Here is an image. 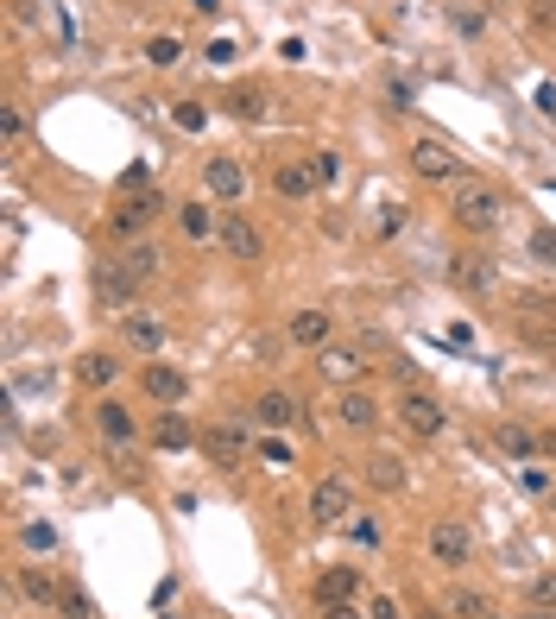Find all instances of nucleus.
<instances>
[{"instance_id": "nucleus-11", "label": "nucleus", "mask_w": 556, "mask_h": 619, "mask_svg": "<svg viewBox=\"0 0 556 619\" xmlns=\"http://www.w3.org/2000/svg\"><path fill=\"white\" fill-rule=\"evenodd\" d=\"M209 190L222 196V203H234V196H247V171H241V158H209Z\"/></svg>"}, {"instance_id": "nucleus-5", "label": "nucleus", "mask_w": 556, "mask_h": 619, "mask_svg": "<svg viewBox=\"0 0 556 619\" xmlns=\"http://www.w3.org/2000/svg\"><path fill=\"white\" fill-rule=\"evenodd\" d=\"M89 285H95V297H102L108 310H133V297H139V278H133V272L121 266V259H102Z\"/></svg>"}, {"instance_id": "nucleus-10", "label": "nucleus", "mask_w": 556, "mask_h": 619, "mask_svg": "<svg viewBox=\"0 0 556 619\" xmlns=\"http://www.w3.org/2000/svg\"><path fill=\"white\" fill-rule=\"evenodd\" d=\"M165 209V196L146 190V196H127L121 209H114V234H139V228H152V215Z\"/></svg>"}, {"instance_id": "nucleus-33", "label": "nucleus", "mask_w": 556, "mask_h": 619, "mask_svg": "<svg viewBox=\"0 0 556 619\" xmlns=\"http://www.w3.org/2000/svg\"><path fill=\"white\" fill-rule=\"evenodd\" d=\"M449 613L455 619H487V601L481 594H449Z\"/></svg>"}, {"instance_id": "nucleus-24", "label": "nucleus", "mask_w": 556, "mask_h": 619, "mask_svg": "<svg viewBox=\"0 0 556 619\" xmlns=\"http://www.w3.org/2000/svg\"><path fill=\"white\" fill-rule=\"evenodd\" d=\"M525 601H531V613H538V619H556V569H550V575H531V582H525Z\"/></svg>"}, {"instance_id": "nucleus-32", "label": "nucleus", "mask_w": 556, "mask_h": 619, "mask_svg": "<svg viewBox=\"0 0 556 619\" xmlns=\"http://www.w3.org/2000/svg\"><path fill=\"white\" fill-rule=\"evenodd\" d=\"M171 121L184 127V133H203V127H209V108H196V102H177V108H171Z\"/></svg>"}, {"instance_id": "nucleus-21", "label": "nucleus", "mask_w": 556, "mask_h": 619, "mask_svg": "<svg viewBox=\"0 0 556 619\" xmlns=\"http://www.w3.org/2000/svg\"><path fill=\"white\" fill-rule=\"evenodd\" d=\"M209 455H215L222 468H234V462L247 455V436L234 430V424H215V430H209Z\"/></svg>"}, {"instance_id": "nucleus-28", "label": "nucleus", "mask_w": 556, "mask_h": 619, "mask_svg": "<svg viewBox=\"0 0 556 619\" xmlns=\"http://www.w3.org/2000/svg\"><path fill=\"white\" fill-rule=\"evenodd\" d=\"M19 544H26L32 556H51L57 550V531L45 525V518H32V525H19Z\"/></svg>"}, {"instance_id": "nucleus-16", "label": "nucleus", "mask_w": 556, "mask_h": 619, "mask_svg": "<svg viewBox=\"0 0 556 619\" xmlns=\"http://www.w3.org/2000/svg\"><path fill=\"white\" fill-rule=\"evenodd\" d=\"M291 342L297 348H323L329 342V310H297L291 316Z\"/></svg>"}, {"instance_id": "nucleus-25", "label": "nucleus", "mask_w": 556, "mask_h": 619, "mask_svg": "<svg viewBox=\"0 0 556 619\" xmlns=\"http://www.w3.org/2000/svg\"><path fill=\"white\" fill-rule=\"evenodd\" d=\"M367 481L380 487V493H399V487H405V462H392V455H373V462H367Z\"/></svg>"}, {"instance_id": "nucleus-12", "label": "nucleus", "mask_w": 556, "mask_h": 619, "mask_svg": "<svg viewBox=\"0 0 556 619\" xmlns=\"http://www.w3.org/2000/svg\"><path fill=\"white\" fill-rule=\"evenodd\" d=\"M493 443H500V455H512V462H531V455H544V436L525 430V424H500V430H493Z\"/></svg>"}, {"instance_id": "nucleus-31", "label": "nucleus", "mask_w": 556, "mask_h": 619, "mask_svg": "<svg viewBox=\"0 0 556 619\" xmlns=\"http://www.w3.org/2000/svg\"><path fill=\"white\" fill-rule=\"evenodd\" d=\"M76 373H83V379H89V386H114V373H121V367H114V361H108V354H89V361H83V367H76Z\"/></svg>"}, {"instance_id": "nucleus-26", "label": "nucleus", "mask_w": 556, "mask_h": 619, "mask_svg": "<svg viewBox=\"0 0 556 619\" xmlns=\"http://www.w3.org/2000/svg\"><path fill=\"white\" fill-rule=\"evenodd\" d=\"M127 342L146 348V354H158V348H165V329H158L152 316H127Z\"/></svg>"}, {"instance_id": "nucleus-4", "label": "nucleus", "mask_w": 556, "mask_h": 619, "mask_svg": "<svg viewBox=\"0 0 556 619\" xmlns=\"http://www.w3.org/2000/svg\"><path fill=\"white\" fill-rule=\"evenodd\" d=\"M354 512V487H348V474H323V481L310 487V525H342V518Z\"/></svg>"}, {"instance_id": "nucleus-9", "label": "nucleus", "mask_w": 556, "mask_h": 619, "mask_svg": "<svg viewBox=\"0 0 556 619\" xmlns=\"http://www.w3.org/2000/svg\"><path fill=\"white\" fill-rule=\"evenodd\" d=\"M449 285L468 291V297H481V291H493V266H487L481 253H455L449 259Z\"/></svg>"}, {"instance_id": "nucleus-8", "label": "nucleus", "mask_w": 556, "mask_h": 619, "mask_svg": "<svg viewBox=\"0 0 556 619\" xmlns=\"http://www.w3.org/2000/svg\"><path fill=\"white\" fill-rule=\"evenodd\" d=\"M184 392H190L184 367H171V361H146V398H158V405H184Z\"/></svg>"}, {"instance_id": "nucleus-3", "label": "nucleus", "mask_w": 556, "mask_h": 619, "mask_svg": "<svg viewBox=\"0 0 556 619\" xmlns=\"http://www.w3.org/2000/svg\"><path fill=\"white\" fill-rule=\"evenodd\" d=\"M411 171L424 177V184H462V152H455L449 139H417V146H411Z\"/></svg>"}, {"instance_id": "nucleus-6", "label": "nucleus", "mask_w": 556, "mask_h": 619, "mask_svg": "<svg viewBox=\"0 0 556 619\" xmlns=\"http://www.w3.org/2000/svg\"><path fill=\"white\" fill-rule=\"evenodd\" d=\"M399 424H405L411 436H436V430H443V405H436L424 386H405V392H399Z\"/></svg>"}, {"instance_id": "nucleus-7", "label": "nucleus", "mask_w": 556, "mask_h": 619, "mask_svg": "<svg viewBox=\"0 0 556 619\" xmlns=\"http://www.w3.org/2000/svg\"><path fill=\"white\" fill-rule=\"evenodd\" d=\"M361 569H354V563H335V569H323V575H316V601H323V607H348V601H361Z\"/></svg>"}, {"instance_id": "nucleus-13", "label": "nucleus", "mask_w": 556, "mask_h": 619, "mask_svg": "<svg viewBox=\"0 0 556 619\" xmlns=\"http://www.w3.org/2000/svg\"><path fill=\"white\" fill-rule=\"evenodd\" d=\"M253 417H260L266 430H291V424H297V398H291V392H260Z\"/></svg>"}, {"instance_id": "nucleus-22", "label": "nucleus", "mask_w": 556, "mask_h": 619, "mask_svg": "<svg viewBox=\"0 0 556 619\" xmlns=\"http://www.w3.org/2000/svg\"><path fill=\"white\" fill-rule=\"evenodd\" d=\"M272 190L297 203V196H310V190H316V171H310V165H278V171H272Z\"/></svg>"}, {"instance_id": "nucleus-42", "label": "nucleus", "mask_w": 556, "mask_h": 619, "mask_svg": "<svg viewBox=\"0 0 556 619\" xmlns=\"http://www.w3.org/2000/svg\"><path fill=\"white\" fill-rule=\"evenodd\" d=\"M538 108H544L550 121H556V83H544V89H538Z\"/></svg>"}, {"instance_id": "nucleus-20", "label": "nucleus", "mask_w": 556, "mask_h": 619, "mask_svg": "<svg viewBox=\"0 0 556 619\" xmlns=\"http://www.w3.org/2000/svg\"><path fill=\"white\" fill-rule=\"evenodd\" d=\"M177 222H184L190 241H209V234H222V215H215L209 203H184V209H177Z\"/></svg>"}, {"instance_id": "nucleus-38", "label": "nucleus", "mask_w": 556, "mask_h": 619, "mask_svg": "<svg viewBox=\"0 0 556 619\" xmlns=\"http://www.w3.org/2000/svg\"><path fill=\"white\" fill-rule=\"evenodd\" d=\"M203 57H209V64H215V70H228V64H234V45H228V38H215V45H209Z\"/></svg>"}, {"instance_id": "nucleus-44", "label": "nucleus", "mask_w": 556, "mask_h": 619, "mask_svg": "<svg viewBox=\"0 0 556 619\" xmlns=\"http://www.w3.org/2000/svg\"><path fill=\"white\" fill-rule=\"evenodd\" d=\"M538 436H544V455L556 462V424H550V430H538Z\"/></svg>"}, {"instance_id": "nucleus-46", "label": "nucleus", "mask_w": 556, "mask_h": 619, "mask_svg": "<svg viewBox=\"0 0 556 619\" xmlns=\"http://www.w3.org/2000/svg\"><path fill=\"white\" fill-rule=\"evenodd\" d=\"M487 619H493V613H487Z\"/></svg>"}, {"instance_id": "nucleus-35", "label": "nucleus", "mask_w": 556, "mask_h": 619, "mask_svg": "<svg viewBox=\"0 0 556 619\" xmlns=\"http://www.w3.org/2000/svg\"><path fill=\"white\" fill-rule=\"evenodd\" d=\"M95 607H89V594L83 588H64V619H89Z\"/></svg>"}, {"instance_id": "nucleus-29", "label": "nucleus", "mask_w": 556, "mask_h": 619, "mask_svg": "<svg viewBox=\"0 0 556 619\" xmlns=\"http://www.w3.org/2000/svg\"><path fill=\"white\" fill-rule=\"evenodd\" d=\"M146 57H152V70H171L177 57H184V38H171V32H158L152 45H146Z\"/></svg>"}, {"instance_id": "nucleus-37", "label": "nucleus", "mask_w": 556, "mask_h": 619, "mask_svg": "<svg viewBox=\"0 0 556 619\" xmlns=\"http://www.w3.org/2000/svg\"><path fill=\"white\" fill-rule=\"evenodd\" d=\"M367 619H399V601H392V594H373V601H367Z\"/></svg>"}, {"instance_id": "nucleus-27", "label": "nucleus", "mask_w": 556, "mask_h": 619, "mask_svg": "<svg viewBox=\"0 0 556 619\" xmlns=\"http://www.w3.org/2000/svg\"><path fill=\"white\" fill-rule=\"evenodd\" d=\"M121 266L139 278V285H152V278H158V247H127V253H121Z\"/></svg>"}, {"instance_id": "nucleus-41", "label": "nucleus", "mask_w": 556, "mask_h": 619, "mask_svg": "<svg viewBox=\"0 0 556 619\" xmlns=\"http://www.w3.org/2000/svg\"><path fill=\"white\" fill-rule=\"evenodd\" d=\"M531 26H556V0H538V7H531Z\"/></svg>"}, {"instance_id": "nucleus-45", "label": "nucleus", "mask_w": 556, "mask_h": 619, "mask_svg": "<svg viewBox=\"0 0 556 619\" xmlns=\"http://www.w3.org/2000/svg\"><path fill=\"white\" fill-rule=\"evenodd\" d=\"M550 512H556V493H550Z\"/></svg>"}, {"instance_id": "nucleus-39", "label": "nucleus", "mask_w": 556, "mask_h": 619, "mask_svg": "<svg viewBox=\"0 0 556 619\" xmlns=\"http://www.w3.org/2000/svg\"><path fill=\"white\" fill-rule=\"evenodd\" d=\"M260 455H266V462H272V468H285V462H291V449H285V443H278V436H266V443H260Z\"/></svg>"}, {"instance_id": "nucleus-36", "label": "nucleus", "mask_w": 556, "mask_h": 619, "mask_svg": "<svg viewBox=\"0 0 556 619\" xmlns=\"http://www.w3.org/2000/svg\"><path fill=\"white\" fill-rule=\"evenodd\" d=\"M531 253H538V259H550V266H556V228H538V234H531Z\"/></svg>"}, {"instance_id": "nucleus-19", "label": "nucleus", "mask_w": 556, "mask_h": 619, "mask_svg": "<svg viewBox=\"0 0 556 619\" xmlns=\"http://www.w3.org/2000/svg\"><path fill=\"white\" fill-rule=\"evenodd\" d=\"M222 247H228L234 259H260V234H253L241 215H222Z\"/></svg>"}, {"instance_id": "nucleus-43", "label": "nucleus", "mask_w": 556, "mask_h": 619, "mask_svg": "<svg viewBox=\"0 0 556 619\" xmlns=\"http://www.w3.org/2000/svg\"><path fill=\"white\" fill-rule=\"evenodd\" d=\"M323 619H367V613H361V607L348 601V607H323Z\"/></svg>"}, {"instance_id": "nucleus-2", "label": "nucleus", "mask_w": 556, "mask_h": 619, "mask_svg": "<svg viewBox=\"0 0 556 619\" xmlns=\"http://www.w3.org/2000/svg\"><path fill=\"white\" fill-rule=\"evenodd\" d=\"M424 544H430V563H443V569H468L474 563V531L462 525V518H430Z\"/></svg>"}, {"instance_id": "nucleus-1", "label": "nucleus", "mask_w": 556, "mask_h": 619, "mask_svg": "<svg viewBox=\"0 0 556 619\" xmlns=\"http://www.w3.org/2000/svg\"><path fill=\"white\" fill-rule=\"evenodd\" d=\"M449 215H455V228H468V234H493L500 215H506V190L481 184V177H462L455 196H449Z\"/></svg>"}, {"instance_id": "nucleus-18", "label": "nucleus", "mask_w": 556, "mask_h": 619, "mask_svg": "<svg viewBox=\"0 0 556 619\" xmlns=\"http://www.w3.org/2000/svg\"><path fill=\"white\" fill-rule=\"evenodd\" d=\"M95 424H102L108 443H133V411L114 405V398H102V405H95Z\"/></svg>"}, {"instance_id": "nucleus-23", "label": "nucleus", "mask_w": 556, "mask_h": 619, "mask_svg": "<svg viewBox=\"0 0 556 619\" xmlns=\"http://www.w3.org/2000/svg\"><path fill=\"white\" fill-rule=\"evenodd\" d=\"M152 443H158V449H190V443H196V430H190L177 411H165V417L152 424Z\"/></svg>"}, {"instance_id": "nucleus-15", "label": "nucleus", "mask_w": 556, "mask_h": 619, "mask_svg": "<svg viewBox=\"0 0 556 619\" xmlns=\"http://www.w3.org/2000/svg\"><path fill=\"white\" fill-rule=\"evenodd\" d=\"M316 367H323V379H335V386H354L367 361H361L354 348H323V361H316Z\"/></svg>"}, {"instance_id": "nucleus-30", "label": "nucleus", "mask_w": 556, "mask_h": 619, "mask_svg": "<svg viewBox=\"0 0 556 619\" xmlns=\"http://www.w3.org/2000/svg\"><path fill=\"white\" fill-rule=\"evenodd\" d=\"M228 114H241V121H260V114H266V95H260V89H234V95H228Z\"/></svg>"}, {"instance_id": "nucleus-14", "label": "nucleus", "mask_w": 556, "mask_h": 619, "mask_svg": "<svg viewBox=\"0 0 556 619\" xmlns=\"http://www.w3.org/2000/svg\"><path fill=\"white\" fill-rule=\"evenodd\" d=\"M19 594H26L32 607H64V588H57V575H45V569H19Z\"/></svg>"}, {"instance_id": "nucleus-17", "label": "nucleus", "mask_w": 556, "mask_h": 619, "mask_svg": "<svg viewBox=\"0 0 556 619\" xmlns=\"http://www.w3.org/2000/svg\"><path fill=\"white\" fill-rule=\"evenodd\" d=\"M335 417H342L348 430H373V424H380V405H373L367 392H342V405H335Z\"/></svg>"}, {"instance_id": "nucleus-40", "label": "nucleus", "mask_w": 556, "mask_h": 619, "mask_svg": "<svg viewBox=\"0 0 556 619\" xmlns=\"http://www.w3.org/2000/svg\"><path fill=\"white\" fill-rule=\"evenodd\" d=\"M0 133H7V146H13L19 133H26V121H19V108H7V114H0Z\"/></svg>"}, {"instance_id": "nucleus-34", "label": "nucleus", "mask_w": 556, "mask_h": 619, "mask_svg": "<svg viewBox=\"0 0 556 619\" xmlns=\"http://www.w3.org/2000/svg\"><path fill=\"white\" fill-rule=\"evenodd\" d=\"M310 171H316V184H335V177H342V158H335V152H316Z\"/></svg>"}]
</instances>
